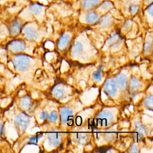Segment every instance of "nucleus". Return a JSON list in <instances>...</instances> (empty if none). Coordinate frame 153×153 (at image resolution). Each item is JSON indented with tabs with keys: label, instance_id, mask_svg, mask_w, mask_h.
Returning a JSON list of instances; mask_svg holds the SVG:
<instances>
[{
	"label": "nucleus",
	"instance_id": "nucleus-1",
	"mask_svg": "<svg viewBox=\"0 0 153 153\" xmlns=\"http://www.w3.org/2000/svg\"><path fill=\"white\" fill-rule=\"evenodd\" d=\"M2 115L6 121L11 123L19 134L23 133L27 129L30 118L24 111H16L15 105L12 103L6 109H4Z\"/></svg>",
	"mask_w": 153,
	"mask_h": 153
},
{
	"label": "nucleus",
	"instance_id": "nucleus-2",
	"mask_svg": "<svg viewBox=\"0 0 153 153\" xmlns=\"http://www.w3.org/2000/svg\"><path fill=\"white\" fill-rule=\"evenodd\" d=\"M4 48L7 53L10 54H23L26 48V43L22 38H13L5 44Z\"/></svg>",
	"mask_w": 153,
	"mask_h": 153
},
{
	"label": "nucleus",
	"instance_id": "nucleus-3",
	"mask_svg": "<svg viewBox=\"0 0 153 153\" xmlns=\"http://www.w3.org/2000/svg\"><path fill=\"white\" fill-rule=\"evenodd\" d=\"M8 37L11 39L17 37L23 26V21L19 17H16L5 23Z\"/></svg>",
	"mask_w": 153,
	"mask_h": 153
},
{
	"label": "nucleus",
	"instance_id": "nucleus-4",
	"mask_svg": "<svg viewBox=\"0 0 153 153\" xmlns=\"http://www.w3.org/2000/svg\"><path fill=\"white\" fill-rule=\"evenodd\" d=\"M113 115L108 111H101L97 116V121L98 124L101 126H108L113 121Z\"/></svg>",
	"mask_w": 153,
	"mask_h": 153
},
{
	"label": "nucleus",
	"instance_id": "nucleus-5",
	"mask_svg": "<svg viewBox=\"0 0 153 153\" xmlns=\"http://www.w3.org/2000/svg\"><path fill=\"white\" fill-rule=\"evenodd\" d=\"M19 35H21L25 39L33 40L36 38L37 32L33 26L26 25H23Z\"/></svg>",
	"mask_w": 153,
	"mask_h": 153
},
{
	"label": "nucleus",
	"instance_id": "nucleus-6",
	"mask_svg": "<svg viewBox=\"0 0 153 153\" xmlns=\"http://www.w3.org/2000/svg\"><path fill=\"white\" fill-rule=\"evenodd\" d=\"M32 105V99L28 95L19 97L17 100V107L23 111H28Z\"/></svg>",
	"mask_w": 153,
	"mask_h": 153
},
{
	"label": "nucleus",
	"instance_id": "nucleus-7",
	"mask_svg": "<svg viewBox=\"0 0 153 153\" xmlns=\"http://www.w3.org/2000/svg\"><path fill=\"white\" fill-rule=\"evenodd\" d=\"M60 116L61 121L63 124H69V123L71 121V118L73 116V112L69 107H62L60 109Z\"/></svg>",
	"mask_w": 153,
	"mask_h": 153
},
{
	"label": "nucleus",
	"instance_id": "nucleus-8",
	"mask_svg": "<svg viewBox=\"0 0 153 153\" xmlns=\"http://www.w3.org/2000/svg\"><path fill=\"white\" fill-rule=\"evenodd\" d=\"M105 92L110 96H114L117 93V85L114 80L108 79L104 84Z\"/></svg>",
	"mask_w": 153,
	"mask_h": 153
},
{
	"label": "nucleus",
	"instance_id": "nucleus-9",
	"mask_svg": "<svg viewBox=\"0 0 153 153\" xmlns=\"http://www.w3.org/2000/svg\"><path fill=\"white\" fill-rule=\"evenodd\" d=\"M100 3L101 0H82L81 6L84 10H90L98 7Z\"/></svg>",
	"mask_w": 153,
	"mask_h": 153
},
{
	"label": "nucleus",
	"instance_id": "nucleus-10",
	"mask_svg": "<svg viewBox=\"0 0 153 153\" xmlns=\"http://www.w3.org/2000/svg\"><path fill=\"white\" fill-rule=\"evenodd\" d=\"M48 140L49 143L53 146H56L58 145H59L60 141H61V134L57 132L53 131L51 133H50L48 135Z\"/></svg>",
	"mask_w": 153,
	"mask_h": 153
},
{
	"label": "nucleus",
	"instance_id": "nucleus-11",
	"mask_svg": "<svg viewBox=\"0 0 153 153\" xmlns=\"http://www.w3.org/2000/svg\"><path fill=\"white\" fill-rule=\"evenodd\" d=\"M115 82L119 88L121 90L124 89L127 87V78L126 75L124 74H120L117 75L115 76Z\"/></svg>",
	"mask_w": 153,
	"mask_h": 153
},
{
	"label": "nucleus",
	"instance_id": "nucleus-12",
	"mask_svg": "<svg viewBox=\"0 0 153 153\" xmlns=\"http://www.w3.org/2000/svg\"><path fill=\"white\" fill-rule=\"evenodd\" d=\"M29 10L32 14L36 16H38L43 12L44 7L40 4L33 3L30 5Z\"/></svg>",
	"mask_w": 153,
	"mask_h": 153
},
{
	"label": "nucleus",
	"instance_id": "nucleus-13",
	"mask_svg": "<svg viewBox=\"0 0 153 153\" xmlns=\"http://www.w3.org/2000/svg\"><path fill=\"white\" fill-rule=\"evenodd\" d=\"M99 16L98 13L96 11H89L87 13L85 16V21L87 23L89 24L95 23L96 22L99 20Z\"/></svg>",
	"mask_w": 153,
	"mask_h": 153
},
{
	"label": "nucleus",
	"instance_id": "nucleus-14",
	"mask_svg": "<svg viewBox=\"0 0 153 153\" xmlns=\"http://www.w3.org/2000/svg\"><path fill=\"white\" fill-rule=\"evenodd\" d=\"M52 94L57 99H61L65 94V90L62 85H57L53 87Z\"/></svg>",
	"mask_w": 153,
	"mask_h": 153
},
{
	"label": "nucleus",
	"instance_id": "nucleus-15",
	"mask_svg": "<svg viewBox=\"0 0 153 153\" xmlns=\"http://www.w3.org/2000/svg\"><path fill=\"white\" fill-rule=\"evenodd\" d=\"M70 41V36L67 34H63L59 38L58 41V47L60 49H63L69 44Z\"/></svg>",
	"mask_w": 153,
	"mask_h": 153
},
{
	"label": "nucleus",
	"instance_id": "nucleus-16",
	"mask_svg": "<svg viewBox=\"0 0 153 153\" xmlns=\"http://www.w3.org/2000/svg\"><path fill=\"white\" fill-rule=\"evenodd\" d=\"M134 128L136 129V136L137 139L142 137L145 134H146V129L139 123H136L134 124Z\"/></svg>",
	"mask_w": 153,
	"mask_h": 153
},
{
	"label": "nucleus",
	"instance_id": "nucleus-17",
	"mask_svg": "<svg viewBox=\"0 0 153 153\" xmlns=\"http://www.w3.org/2000/svg\"><path fill=\"white\" fill-rule=\"evenodd\" d=\"M98 7L100 10L102 11H106L113 7V3L109 1H105L101 2Z\"/></svg>",
	"mask_w": 153,
	"mask_h": 153
},
{
	"label": "nucleus",
	"instance_id": "nucleus-18",
	"mask_svg": "<svg viewBox=\"0 0 153 153\" xmlns=\"http://www.w3.org/2000/svg\"><path fill=\"white\" fill-rule=\"evenodd\" d=\"M112 22V18L110 15L106 14L103 16L99 20V25L102 26H107L109 25Z\"/></svg>",
	"mask_w": 153,
	"mask_h": 153
},
{
	"label": "nucleus",
	"instance_id": "nucleus-19",
	"mask_svg": "<svg viewBox=\"0 0 153 153\" xmlns=\"http://www.w3.org/2000/svg\"><path fill=\"white\" fill-rule=\"evenodd\" d=\"M83 50V46L81 43L76 42L75 43L72 48L71 52L74 56H78L81 53Z\"/></svg>",
	"mask_w": 153,
	"mask_h": 153
},
{
	"label": "nucleus",
	"instance_id": "nucleus-20",
	"mask_svg": "<svg viewBox=\"0 0 153 153\" xmlns=\"http://www.w3.org/2000/svg\"><path fill=\"white\" fill-rule=\"evenodd\" d=\"M6 120L4 118L3 115L0 117V138L5 139V124Z\"/></svg>",
	"mask_w": 153,
	"mask_h": 153
},
{
	"label": "nucleus",
	"instance_id": "nucleus-21",
	"mask_svg": "<svg viewBox=\"0 0 153 153\" xmlns=\"http://www.w3.org/2000/svg\"><path fill=\"white\" fill-rule=\"evenodd\" d=\"M130 84L131 88L133 90H137V89H138L139 88V86H140L139 82L134 77H132L131 78L130 82Z\"/></svg>",
	"mask_w": 153,
	"mask_h": 153
},
{
	"label": "nucleus",
	"instance_id": "nucleus-22",
	"mask_svg": "<svg viewBox=\"0 0 153 153\" xmlns=\"http://www.w3.org/2000/svg\"><path fill=\"white\" fill-rule=\"evenodd\" d=\"M120 35L118 33H115L113 35L111 38H109L108 42L109 44L113 45V44H117V42H118L120 41Z\"/></svg>",
	"mask_w": 153,
	"mask_h": 153
},
{
	"label": "nucleus",
	"instance_id": "nucleus-23",
	"mask_svg": "<svg viewBox=\"0 0 153 153\" xmlns=\"http://www.w3.org/2000/svg\"><path fill=\"white\" fill-rule=\"evenodd\" d=\"M42 136V134L41 133H39V134H37L33 136H32L30 137L29 139V140H28V143H33V144H35L38 142V141L39 140V138H41Z\"/></svg>",
	"mask_w": 153,
	"mask_h": 153
},
{
	"label": "nucleus",
	"instance_id": "nucleus-24",
	"mask_svg": "<svg viewBox=\"0 0 153 153\" xmlns=\"http://www.w3.org/2000/svg\"><path fill=\"white\" fill-rule=\"evenodd\" d=\"M48 121L51 123H54L57 119V114L56 111H53L47 115Z\"/></svg>",
	"mask_w": 153,
	"mask_h": 153
},
{
	"label": "nucleus",
	"instance_id": "nucleus-25",
	"mask_svg": "<svg viewBox=\"0 0 153 153\" xmlns=\"http://www.w3.org/2000/svg\"><path fill=\"white\" fill-rule=\"evenodd\" d=\"M139 6L138 4H131L129 7H128V11L131 13V14H136L138 10H139Z\"/></svg>",
	"mask_w": 153,
	"mask_h": 153
},
{
	"label": "nucleus",
	"instance_id": "nucleus-26",
	"mask_svg": "<svg viewBox=\"0 0 153 153\" xmlns=\"http://www.w3.org/2000/svg\"><path fill=\"white\" fill-rule=\"evenodd\" d=\"M93 77L95 81H99L102 78V69H99L97 71L94 72L93 74Z\"/></svg>",
	"mask_w": 153,
	"mask_h": 153
},
{
	"label": "nucleus",
	"instance_id": "nucleus-27",
	"mask_svg": "<svg viewBox=\"0 0 153 153\" xmlns=\"http://www.w3.org/2000/svg\"><path fill=\"white\" fill-rule=\"evenodd\" d=\"M153 99H152V96H148L144 101V103L145 105L146 106H147L148 108H152V101Z\"/></svg>",
	"mask_w": 153,
	"mask_h": 153
},
{
	"label": "nucleus",
	"instance_id": "nucleus-28",
	"mask_svg": "<svg viewBox=\"0 0 153 153\" xmlns=\"http://www.w3.org/2000/svg\"><path fill=\"white\" fill-rule=\"evenodd\" d=\"M87 136L84 134L79 133L76 135V140L79 143L85 142L87 141Z\"/></svg>",
	"mask_w": 153,
	"mask_h": 153
},
{
	"label": "nucleus",
	"instance_id": "nucleus-29",
	"mask_svg": "<svg viewBox=\"0 0 153 153\" xmlns=\"http://www.w3.org/2000/svg\"><path fill=\"white\" fill-rule=\"evenodd\" d=\"M10 39H7V38L5 37H2L1 34V31H0V48H4L6 43Z\"/></svg>",
	"mask_w": 153,
	"mask_h": 153
},
{
	"label": "nucleus",
	"instance_id": "nucleus-30",
	"mask_svg": "<svg viewBox=\"0 0 153 153\" xmlns=\"http://www.w3.org/2000/svg\"><path fill=\"white\" fill-rule=\"evenodd\" d=\"M152 50V43L149 42H146L144 46V51L146 53H150Z\"/></svg>",
	"mask_w": 153,
	"mask_h": 153
},
{
	"label": "nucleus",
	"instance_id": "nucleus-31",
	"mask_svg": "<svg viewBox=\"0 0 153 153\" xmlns=\"http://www.w3.org/2000/svg\"><path fill=\"white\" fill-rule=\"evenodd\" d=\"M129 152H139V150L137 149V147L136 146V145H132L130 148V150L128 151Z\"/></svg>",
	"mask_w": 153,
	"mask_h": 153
},
{
	"label": "nucleus",
	"instance_id": "nucleus-32",
	"mask_svg": "<svg viewBox=\"0 0 153 153\" xmlns=\"http://www.w3.org/2000/svg\"><path fill=\"white\" fill-rule=\"evenodd\" d=\"M47 113L45 112H42L41 114H40V119L41 120H44L46 118H47Z\"/></svg>",
	"mask_w": 153,
	"mask_h": 153
},
{
	"label": "nucleus",
	"instance_id": "nucleus-33",
	"mask_svg": "<svg viewBox=\"0 0 153 153\" xmlns=\"http://www.w3.org/2000/svg\"><path fill=\"white\" fill-rule=\"evenodd\" d=\"M145 1L147 4H150L152 2V0H145Z\"/></svg>",
	"mask_w": 153,
	"mask_h": 153
},
{
	"label": "nucleus",
	"instance_id": "nucleus-34",
	"mask_svg": "<svg viewBox=\"0 0 153 153\" xmlns=\"http://www.w3.org/2000/svg\"><path fill=\"white\" fill-rule=\"evenodd\" d=\"M4 109H2V108L1 107V106H0V117L2 116V113H3V110H4Z\"/></svg>",
	"mask_w": 153,
	"mask_h": 153
}]
</instances>
